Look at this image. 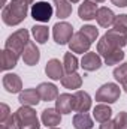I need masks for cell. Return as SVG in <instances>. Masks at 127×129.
Here are the masks:
<instances>
[{"label":"cell","instance_id":"obj_27","mask_svg":"<svg viewBox=\"0 0 127 129\" xmlns=\"http://www.w3.org/2000/svg\"><path fill=\"white\" fill-rule=\"evenodd\" d=\"M114 78L123 86V89L127 92V63L120 64L114 69Z\"/></svg>","mask_w":127,"mask_h":129},{"label":"cell","instance_id":"obj_26","mask_svg":"<svg viewBox=\"0 0 127 129\" xmlns=\"http://www.w3.org/2000/svg\"><path fill=\"white\" fill-rule=\"evenodd\" d=\"M79 62H78V59H76V56L75 54H72V53H66L64 54V72H67V74H73V72H76V69H78V66H79Z\"/></svg>","mask_w":127,"mask_h":129},{"label":"cell","instance_id":"obj_17","mask_svg":"<svg viewBox=\"0 0 127 129\" xmlns=\"http://www.w3.org/2000/svg\"><path fill=\"white\" fill-rule=\"evenodd\" d=\"M37 92H39L40 99H42V101H46V102L54 101V99L58 98V90H57V87H55L54 84H51V83H42V84H39V86H37Z\"/></svg>","mask_w":127,"mask_h":129},{"label":"cell","instance_id":"obj_14","mask_svg":"<svg viewBox=\"0 0 127 129\" xmlns=\"http://www.w3.org/2000/svg\"><path fill=\"white\" fill-rule=\"evenodd\" d=\"M39 59H40V51L36 47V44L30 41L27 44V47L24 48V51H23V60H24V63L29 64V66H34L39 62Z\"/></svg>","mask_w":127,"mask_h":129},{"label":"cell","instance_id":"obj_15","mask_svg":"<svg viewBox=\"0 0 127 129\" xmlns=\"http://www.w3.org/2000/svg\"><path fill=\"white\" fill-rule=\"evenodd\" d=\"M115 18H117V17L114 15V12H112L109 8H105V6H103V8H99L97 15H96V20H97L99 26H100V27H105V29L114 26Z\"/></svg>","mask_w":127,"mask_h":129},{"label":"cell","instance_id":"obj_34","mask_svg":"<svg viewBox=\"0 0 127 129\" xmlns=\"http://www.w3.org/2000/svg\"><path fill=\"white\" fill-rule=\"evenodd\" d=\"M100 129H115V123H114V120L103 122V123L100 125Z\"/></svg>","mask_w":127,"mask_h":129},{"label":"cell","instance_id":"obj_30","mask_svg":"<svg viewBox=\"0 0 127 129\" xmlns=\"http://www.w3.org/2000/svg\"><path fill=\"white\" fill-rule=\"evenodd\" d=\"M115 123V129H127V113L121 111L117 114V117L114 119Z\"/></svg>","mask_w":127,"mask_h":129},{"label":"cell","instance_id":"obj_7","mask_svg":"<svg viewBox=\"0 0 127 129\" xmlns=\"http://www.w3.org/2000/svg\"><path fill=\"white\" fill-rule=\"evenodd\" d=\"M91 44H93V42L90 41V38L85 36L84 33L79 30V32L73 33V36H72V39H70V42H69V48H70L72 53L84 54V53H88Z\"/></svg>","mask_w":127,"mask_h":129},{"label":"cell","instance_id":"obj_40","mask_svg":"<svg viewBox=\"0 0 127 129\" xmlns=\"http://www.w3.org/2000/svg\"><path fill=\"white\" fill-rule=\"evenodd\" d=\"M49 129H58V128H49Z\"/></svg>","mask_w":127,"mask_h":129},{"label":"cell","instance_id":"obj_24","mask_svg":"<svg viewBox=\"0 0 127 129\" xmlns=\"http://www.w3.org/2000/svg\"><path fill=\"white\" fill-rule=\"evenodd\" d=\"M73 126H75V129H91L93 120L87 113H78L73 117Z\"/></svg>","mask_w":127,"mask_h":129},{"label":"cell","instance_id":"obj_13","mask_svg":"<svg viewBox=\"0 0 127 129\" xmlns=\"http://www.w3.org/2000/svg\"><path fill=\"white\" fill-rule=\"evenodd\" d=\"M81 66H82V69H85V71H97L100 66H102V59H100V56L97 54V53H93V51H88V53H85L84 56H82V59H81Z\"/></svg>","mask_w":127,"mask_h":129},{"label":"cell","instance_id":"obj_3","mask_svg":"<svg viewBox=\"0 0 127 129\" xmlns=\"http://www.w3.org/2000/svg\"><path fill=\"white\" fill-rule=\"evenodd\" d=\"M15 120L18 123L20 129H39V119L36 116V111L33 110L32 107L23 105L21 108H18L15 111Z\"/></svg>","mask_w":127,"mask_h":129},{"label":"cell","instance_id":"obj_12","mask_svg":"<svg viewBox=\"0 0 127 129\" xmlns=\"http://www.w3.org/2000/svg\"><path fill=\"white\" fill-rule=\"evenodd\" d=\"M45 74L51 80H61L64 77V64L57 59H51L45 66Z\"/></svg>","mask_w":127,"mask_h":129},{"label":"cell","instance_id":"obj_28","mask_svg":"<svg viewBox=\"0 0 127 129\" xmlns=\"http://www.w3.org/2000/svg\"><path fill=\"white\" fill-rule=\"evenodd\" d=\"M123 59H124V53H123V50H121V48H118V50H115L114 53H111L109 56H106V57H105V63L108 64V66H111V64L120 63Z\"/></svg>","mask_w":127,"mask_h":129},{"label":"cell","instance_id":"obj_16","mask_svg":"<svg viewBox=\"0 0 127 129\" xmlns=\"http://www.w3.org/2000/svg\"><path fill=\"white\" fill-rule=\"evenodd\" d=\"M42 122L46 128H55L61 122V113H58L57 108H46L42 111Z\"/></svg>","mask_w":127,"mask_h":129},{"label":"cell","instance_id":"obj_9","mask_svg":"<svg viewBox=\"0 0 127 129\" xmlns=\"http://www.w3.org/2000/svg\"><path fill=\"white\" fill-rule=\"evenodd\" d=\"M91 108V98L87 92L78 90L73 95V111L76 113H87Z\"/></svg>","mask_w":127,"mask_h":129},{"label":"cell","instance_id":"obj_23","mask_svg":"<svg viewBox=\"0 0 127 129\" xmlns=\"http://www.w3.org/2000/svg\"><path fill=\"white\" fill-rule=\"evenodd\" d=\"M54 6H55V14L58 18H67L72 14V3L69 0H54Z\"/></svg>","mask_w":127,"mask_h":129},{"label":"cell","instance_id":"obj_37","mask_svg":"<svg viewBox=\"0 0 127 129\" xmlns=\"http://www.w3.org/2000/svg\"><path fill=\"white\" fill-rule=\"evenodd\" d=\"M2 6H6V0H2Z\"/></svg>","mask_w":127,"mask_h":129},{"label":"cell","instance_id":"obj_22","mask_svg":"<svg viewBox=\"0 0 127 129\" xmlns=\"http://www.w3.org/2000/svg\"><path fill=\"white\" fill-rule=\"evenodd\" d=\"M61 84H63L66 89H70V90H75V89H79L81 84H82V78L79 74L73 72V74H66L63 78H61Z\"/></svg>","mask_w":127,"mask_h":129},{"label":"cell","instance_id":"obj_4","mask_svg":"<svg viewBox=\"0 0 127 129\" xmlns=\"http://www.w3.org/2000/svg\"><path fill=\"white\" fill-rule=\"evenodd\" d=\"M29 42H30L29 32L26 29H20V30H17L15 33H12L8 38L5 48L9 50V51H12V53H15L20 57V56H23V51H24V48L27 47Z\"/></svg>","mask_w":127,"mask_h":129},{"label":"cell","instance_id":"obj_10","mask_svg":"<svg viewBox=\"0 0 127 129\" xmlns=\"http://www.w3.org/2000/svg\"><path fill=\"white\" fill-rule=\"evenodd\" d=\"M97 11H99V8H97V5H96L94 0H84L82 5H81L79 9H78V15H79V18L84 20V21H91V20L96 18Z\"/></svg>","mask_w":127,"mask_h":129},{"label":"cell","instance_id":"obj_33","mask_svg":"<svg viewBox=\"0 0 127 129\" xmlns=\"http://www.w3.org/2000/svg\"><path fill=\"white\" fill-rule=\"evenodd\" d=\"M0 123H3V122H6L9 117H11V111H9V107L6 105V104H2L0 105Z\"/></svg>","mask_w":127,"mask_h":129},{"label":"cell","instance_id":"obj_31","mask_svg":"<svg viewBox=\"0 0 127 129\" xmlns=\"http://www.w3.org/2000/svg\"><path fill=\"white\" fill-rule=\"evenodd\" d=\"M81 32L84 33L85 36H88L90 38V41L91 42H94L96 39H97V36H99V30L96 29L94 26H84V27H81Z\"/></svg>","mask_w":127,"mask_h":129},{"label":"cell","instance_id":"obj_18","mask_svg":"<svg viewBox=\"0 0 127 129\" xmlns=\"http://www.w3.org/2000/svg\"><path fill=\"white\" fill-rule=\"evenodd\" d=\"M55 108L61 114L72 113V110H73V95H69V93L60 95L57 98V101H55Z\"/></svg>","mask_w":127,"mask_h":129},{"label":"cell","instance_id":"obj_29","mask_svg":"<svg viewBox=\"0 0 127 129\" xmlns=\"http://www.w3.org/2000/svg\"><path fill=\"white\" fill-rule=\"evenodd\" d=\"M114 30L127 35V15H118L115 18V23H114Z\"/></svg>","mask_w":127,"mask_h":129},{"label":"cell","instance_id":"obj_25","mask_svg":"<svg viewBox=\"0 0 127 129\" xmlns=\"http://www.w3.org/2000/svg\"><path fill=\"white\" fill-rule=\"evenodd\" d=\"M32 33L37 44H45L49 38V29L46 26H33Z\"/></svg>","mask_w":127,"mask_h":129},{"label":"cell","instance_id":"obj_39","mask_svg":"<svg viewBox=\"0 0 127 129\" xmlns=\"http://www.w3.org/2000/svg\"><path fill=\"white\" fill-rule=\"evenodd\" d=\"M96 3H100V2H105V0H94Z\"/></svg>","mask_w":127,"mask_h":129},{"label":"cell","instance_id":"obj_36","mask_svg":"<svg viewBox=\"0 0 127 129\" xmlns=\"http://www.w3.org/2000/svg\"><path fill=\"white\" fill-rule=\"evenodd\" d=\"M23 2H26L27 5H32V3H33V2H34V0H23Z\"/></svg>","mask_w":127,"mask_h":129},{"label":"cell","instance_id":"obj_5","mask_svg":"<svg viewBox=\"0 0 127 129\" xmlns=\"http://www.w3.org/2000/svg\"><path fill=\"white\" fill-rule=\"evenodd\" d=\"M121 95V89L115 83H106L103 84L97 92H96V101L99 102H106V104H114L118 101Z\"/></svg>","mask_w":127,"mask_h":129},{"label":"cell","instance_id":"obj_1","mask_svg":"<svg viewBox=\"0 0 127 129\" xmlns=\"http://www.w3.org/2000/svg\"><path fill=\"white\" fill-rule=\"evenodd\" d=\"M124 45H127V35H123V33L111 29L97 42V53L105 59L106 56H109L111 53H114L118 48H123Z\"/></svg>","mask_w":127,"mask_h":129},{"label":"cell","instance_id":"obj_8","mask_svg":"<svg viewBox=\"0 0 127 129\" xmlns=\"http://www.w3.org/2000/svg\"><path fill=\"white\" fill-rule=\"evenodd\" d=\"M52 6L46 2H37L32 6V17L36 21H40V23H48L52 17Z\"/></svg>","mask_w":127,"mask_h":129},{"label":"cell","instance_id":"obj_6","mask_svg":"<svg viewBox=\"0 0 127 129\" xmlns=\"http://www.w3.org/2000/svg\"><path fill=\"white\" fill-rule=\"evenodd\" d=\"M52 36H54V41L58 45L69 44L70 39H72V36H73V27H72V24H69L66 21L57 23L52 27Z\"/></svg>","mask_w":127,"mask_h":129},{"label":"cell","instance_id":"obj_35","mask_svg":"<svg viewBox=\"0 0 127 129\" xmlns=\"http://www.w3.org/2000/svg\"><path fill=\"white\" fill-rule=\"evenodd\" d=\"M111 2H112V5H115L118 8H126L127 6V0H111Z\"/></svg>","mask_w":127,"mask_h":129},{"label":"cell","instance_id":"obj_20","mask_svg":"<svg viewBox=\"0 0 127 129\" xmlns=\"http://www.w3.org/2000/svg\"><path fill=\"white\" fill-rule=\"evenodd\" d=\"M17 62H18V56L9 50H3L2 54H0V68L3 71H8V69H12L17 66Z\"/></svg>","mask_w":127,"mask_h":129},{"label":"cell","instance_id":"obj_2","mask_svg":"<svg viewBox=\"0 0 127 129\" xmlns=\"http://www.w3.org/2000/svg\"><path fill=\"white\" fill-rule=\"evenodd\" d=\"M29 5L23 0H11L9 5H6L2 11V20L8 26H17L27 17Z\"/></svg>","mask_w":127,"mask_h":129},{"label":"cell","instance_id":"obj_19","mask_svg":"<svg viewBox=\"0 0 127 129\" xmlns=\"http://www.w3.org/2000/svg\"><path fill=\"white\" fill-rule=\"evenodd\" d=\"M18 101L23 104V105H27V107H33V105H37L40 102V96H39V92L37 89H26L20 93Z\"/></svg>","mask_w":127,"mask_h":129},{"label":"cell","instance_id":"obj_32","mask_svg":"<svg viewBox=\"0 0 127 129\" xmlns=\"http://www.w3.org/2000/svg\"><path fill=\"white\" fill-rule=\"evenodd\" d=\"M0 129H20L17 120H15V116H11L6 122L0 123Z\"/></svg>","mask_w":127,"mask_h":129},{"label":"cell","instance_id":"obj_21","mask_svg":"<svg viewBox=\"0 0 127 129\" xmlns=\"http://www.w3.org/2000/svg\"><path fill=\"white\" fill-rule=\"evenodd\" d=\"M93 116H94L96 122L103 123V122L111 120L112 110H111V107H108V105H105V104H99V105H96V108L93 110Z\"/></svg>","mask_w":127,"mask_h":129},{"label":"cell","instance_id":"obj_11","mask_svg":"<svg viewBox=\"0 0 127 129\" xmlns=\"http://www.w3.org/2000/svg\"><path fill=\"white\" fill-rule=\"evenodd\" d=\"M2 83H3V87L6 89V92H9V93H21L23 92V83L17 74H5Z\"/></svg>","mask_w":127,"mask_h":129},{"label":"cell","instance_id":"obj_38","mask_svg":"<svg viewBox=\"0 0 127 129\" xmlns=\"http://www.w3.org/2000/svg\"><path fill=\"white\" fill-rule=\"evenodd\" d=\"M69 2H70V3H78L79 0H69Z\"/></svg>","mask_w":127,"mask_h":129}]
</instances>
